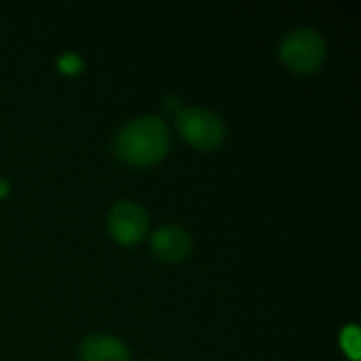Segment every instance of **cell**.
<instances>
[{
	"label": "cell",
	"mask_w": 361,
	"mask_h": 361,
	"mask_svg": "<svg viewBox=\"0 0 361 361\" xmlns=\"http://www.w3.org/2000/svg\"><path fill=\"white\" fill-rule=\"evenodd\" d=\"M114 150L125 163L152 165L169 150V129L159 116H137L116 133Z\"/></svg>",
	"instance_id": "cell-1"
},
{
	"label": "cell",
	"mask_w": 361,
	"mask_h": 361,
	"mask_svg": "<svg viewBox=\"0 0 361 361\" xmlns=\"http://www.w3.org/2000/svg\"><path fill=\"white\" fill-rule=\"evenodd\" d=\"M281 59L296 72H313L326 59V40L317 30L298 27L286 34L279 44Z\"/></svg>",
	"instance_id": "cell-2"
},
{
	"label": "cell",
	"mask_w": 361,
	"mask_h": 361,
	"mask_svg": "<svg viewBox=\"0 0 361 361\" xmlns=\"http://www.w3.org/2000/svg\"><path fill=\"white\" fill-rule=\"evenodd\" d=\"M176 123L180 133L201 150H212L220 146L226 135L222 118L207 108H184L178 112Z\"/></svg>",
	"instance_id": "cell-3"
},
{
	"label": "cell",
	"mask_w": 361,
	"mask_h": 361,
	"mask_svg": "<svg viewBox=\"0 0 361 361\" xmlns=\"http://www.w3.org/2000/svg\"><path fill=\"white\" fill-rule=\"evenodd\" d=\"M108 231L118 243H137L148 231V214L135 201H118L108 214Z\"/></svg>",
	"instance_id": "cell-4"
},
{
	"label": "cell",
	"mask_w": 361,
	"mask_h": 361,
	"mask_svg": "<svg viewBox=\"0 0 361 361\" xmlns=\"http://www.w3.org/2000/svg\"><path fill=\"white\" fill-rule=\"evenodd\" d=\"M152 250L159 258L163 260H182L190 254L192 250V239L190 235L176 224H165L152 235Z\"/></svg>",
	"instance_id": "cell-5"
},
{
	"label": "cell",
	"mask_w": 361,
	"mask_h": 361,
	"mask_svg": "<svg viewBox=\"0 0 361 361\" xmlns=\"http://www.w3.org/2000/svg\"><path fill=\"white\" fill-rule=\"evenodd\" d=\"M80 361H131L129 349L110 334H91L80 345Z\"/></svg>",
	"instance_id": "cell-6"
},
{
	"label": "cell",
	"mask_w": 361,
	"mask_h": 361,
	"mask_svg": "<svg viewBox=\"0 0 361 361\" xmlns=\"http://www.w3.org/2000/svg\"><path fill=\"white\" fill-rule=\"evenodd\" d=\"M341 345L347 351L351 360H360V330L355 326H349L341 334Z\"/></svg>",
	"instance_id": "cell-7"
},
{
	"label": "cell",
	"mask_w": 361,
	"mask_h": 361,
	"mask_svg": "<svg viewBox=\"0 0 361 361\" xmlns=\"http://www.w3.org/2000/svg\"><path fill=\"white\" fill-rule=\"evenodd\" d=\"M57 66H59V70H63V72L72 74V72H78V70L82 68V59H80L76 53H66V55H61V57H59Z\"/></svg>",
	"instance_id": "cell-8"
},
{
	"label": "cell",
	"mask_w": 361,
	"mask_h": 361,
	"mask_svg": "<svg viewBox=\"0 0 361 361\" xmlns=\"http://www.w3.org/2000/svg\"><path fill=\"white\" fill-rule=\"evenodd\" d=\"M6 190H8V184L4 180H0V195H4Z\"/></svg>",
	"instance_id": "cell-9"
},
{
	"label": "cell",
	"mask_w": 361,
	"mask_h": 361,
	"mask_svg": "<svg viewBox=\"0 0 361 361\" xmlns=\"http://www.w3.org/2000/svg\"><path fill=\"white\" fill-rule=\"evenodd\" d=\"M146 361H150V360H146Z\"/></svg>",
	"instance_id": "cell-10"
}]
</instances>
